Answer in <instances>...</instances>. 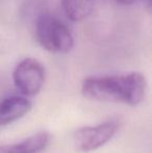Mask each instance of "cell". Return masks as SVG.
Here are the masks:
<instances>
[{"instance_id": "5", "label": "cell", "mask_w": 152, "mask_h": 153, "mask_svg": "<svg viewBox=\"0 0 152 153\" xmlns=\"http://www.w3.org/2000/svg\"><path fill=\"white\" fill-rule=\"evenodd\" d=\"M31 108L29 100L19 96H13L0 102V126H6L24 117Z\"/></svg>"}, {"instance_id": "2", "label": "cell", "mask_w": 152, "mask_h": 153, "mask_svg": "<svg viewBox=\"0 0 152 153\" xmlns=\"http://www.w3.org/2000/svg\"><path fill=\"white\" fill-rule=\"evenodd\" d=\"M36 39L45 49L52 53H68L74 45L71 31L57 18L43 14L36 22Z\"/></svg>"}, {"instance_id": "3", "label": "cell", "mask_w": 152, "mask_h": 153, "mask_svg": "<svg viewBox=\"0 0 152 153\" xmlns=\"http://www.w3.org/2000/svg\"><path fill=\"white\" fill-rule=\"evenodd\" d=\"M120 123L118 120H108L95 126L79 128L74 133V145L81 152H91L105 145L117 133Z\"/></svg>"}, {"instance_id": "1", "label": "cell", "mask_w": 152, "mask_h": 153, "mask_svg": "<svg viewBox=\"0 0 152 153\" xmlns=\"http://www.w3.org/2000/svg\"><path fill=\"white\" fill-rule=\"evenodd\" d=\"M146 89V78L139 72L87 77L81 85V93L90 100L124 103L130 106H136L144 100Z\"/></svg>"}, {"instance_id": "7", "label": "cell", "mask_w": 152, "mask_h": 153, "mask_svg": "<svg viewBox=\"0 0 152 153\" xmlns=\"http://www.w3.org/2000/svg\"><path fill=\"white\" fill-rule=\"evenodd\" d=\"M102 0H63V7L68 18L72 21H81L87 18Z\"/></svg>"}, {"instance_id": "6", "label": "cell", "mask_w": 152, "mask_h": 153, "mask_svg": "<svg viewBox=\"0 0 152 153\" xmlns=\"http://www.w3.org/2000/svg\"><path fill=\"white\" fill-rule=\"evenodd\" d=\"M50 142V133L41 131L15 144L0 145V153H39L46 149Z\"/></svg>"}, {"instance_id": "4", "label": "cell", "mask_w": 152, "mask_h": 153, "mask_svg": "<svg viewBox=\"0 0 152 153\" xmlns=\"http://www.w3.org/2000/svg\"><path fill=\"white\" fill-rule=\"evenodd\" d=\"M16 88L23 95H37L44 85L45 69L40 62L35 59H25L16 66L13 73Z\"/></svg>"}, {"instance_id": "8", "label": "cell", "mask_w": 152, "mask_h": 153, "mask_svg": "<svg viewBox=\"0 0 152 153\" xmlns=\"http://www.w3.org/2000/svg\"><path fill=\"white\" fill-rule=\"evenodd\" d=\"M139 1H143V0H117V2L121 4H124V5H131V4H134ZM148 3H150V0H147Z\"/></svg>"}]
</instances>
